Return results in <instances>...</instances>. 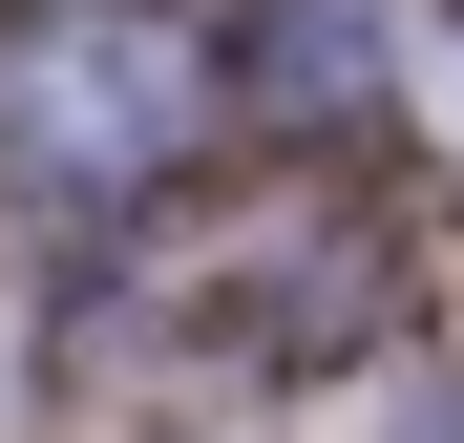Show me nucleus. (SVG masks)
<instances>
[{"label":"nucleus","instance_id":"2","mask_svg":"<svg viewBox=\"0 0 464 443\" xmlns=\"http://www.w3.org/2000/svg\"><path fill=\"white\" fill-rule=\"evenodd\" d=\"M232 63H254L275 106H317V127L380 106V63H422V106L464 127V22L443 0H232Z\"/></svg>","mask_w":464,"mask_h":443},{"label":"nucleus","instance_id":"3","mask_svg":"<svg viewBox=\"0 0 464 443\" xmlns=\"http://www.w3.org/2000/svg\"><path fill=\"white\" fill-rule=\"evenodd\" d=\"M443 443H464V422H443Z\"/></svg>","mask_w":464,"mask_h":443},{"label":"nucleus","instance_id":"1","mask_svg":"<svg viewBox=\"0 0 464 443\" xmlns=\"http://www.w3.org/2000/svg\"><path fill=\"white\" fill-rule=\"evenodd\" d=\"M211 127V22L169 0H0V190L43 211H127L169 190Z\"/></svg>","mask_w":464,"mask_h":443}]
</instances>
